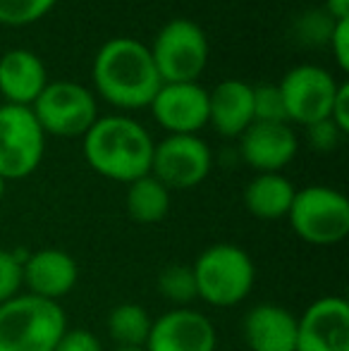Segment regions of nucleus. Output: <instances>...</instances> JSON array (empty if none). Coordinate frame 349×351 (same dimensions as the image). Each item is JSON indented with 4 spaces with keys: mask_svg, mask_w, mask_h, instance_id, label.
<instances>
[{
    "mask_svg": "<svg viewBox=\"0 0 349 351\" xmlns=\"http://www.w3.org/2000/svg\"><path fill=\"white\" fill-rule=\"evenodd\" d=\"M297 351H349V304L321 296L297 318Z\"/></svg>",
    "mask_w": 349,
    "mask_h": 351,
    "instance_id": "obj_11",
    "label": "nucleus"
},
{
    "mask_svg": "<svg viewBox=\"0 0 349 351\" xmlns=\"http://www.w3.org/2000/svg\"><path fill=\"white\" fill-rule=\"evenodd\" d=\"M82 139L88 167L106 180L130 184L151 172L156 141L151 139L149 130L132 117H98Z\"/></svg>",
    "mask_w": 349,
    "mask_h": 351,
    "instance_id": "obj_2",
    "label": "nucleus"
},
{
    "mask_svg": "<svg viewBox=\"0 0 349 351\" xmlns=\"http://www.w3.org/2000/svg\"><path fill=\"white\" fill-rule=\"evenodd\" d=\"M48 84L43 60L27 48H12L0 58V93L10 106L32 108Z\"/></svg>",
    "mask_w": 349,
    "mask_h": 351,
    "instance_id": "obj_18",
    "label": "nucleus"
},
{
    "mask_svg": "<svg viewBox=\"0 0 349 351\" xmlns=\"http://www.w3.org/2000/svg\"><path fill=\"white\" fill-rule=\"evenodd\" d=\"M218 335L208 315L194 308H173L151 323L144 351H215Z\"/></svg>",
    "mask_w": 349,
    "mask_h": 351,
    "instance_id": "obj_13",
    "label": "nucleus"
},
{
    "mask_svg": "<svg viewBox=\"0 0 349 351\" xmlns=\"http://www.w3.org/2000/svg\"><path fill=\"white\" fill-rule=\"evenodd\" d=\"M294 234L313 246H333L349 234V201L342 191L313 184L297 189L287 213Z\"/></svg>",
    "mask_w": 349,
    "mask_h": 351,
    "instance_id": "obj_5",
    "label": "nucleus"
},
{
    "mask_svg": "<svg viewBox=\"0 0 349 351\" xmlns=\"http://www.w3.org/2000/svg\"><path fill=\"white\" fill-rule=\"evenodd\" d=\"M323 12H326L333 22H345V19H349V0H326Z\"/></svg>",
    "mask_w": 349,
    "mask_h": 351,
    "instance_id": "obj_31",
    "label": "nucleus"
},
{
    "mask_svg": "<svg viewBox=\"0 0 349 351\" xmlns=\"http://www.w3.org/2000/svg\"><path fill=\"white\" fill-rule=\"evenodd\" d=\"M196 294L215 308H232L252 294L256 285V265L237 244H213L199 254L191 265Z\"/></svg>",
    "mask_w": 349,
    "mask_h": 351,
    "instance_id": "obj_4",
    "label": "nucleus"
},
{
    "mask_svg": "<svg viewBox=\"0 0 349 351\" xmlns=\"http://www.w3.org/2000/svg\"><path fill=\"white\" fill-rule=\"evenodd\" d=\"M22 261L12 251L0 249V304L22 294Z\"/></svg>",
    "mask_w": 349,
    "mask_h": 351,
    "instance_id": "obj_25",
    "label": "nucleus"
},
{
    "mask_svg": "<svg viewBox=\"0 0 349 351\" xmlns=\"http://www.w3.org/2000/svg\"><path fill=\"white\" fill-rule=\"evenodd\" d=\"M294 184L282 172H261L244 189V208L256 220H282L294 201Z\"/></svg>",
    "mask_w": 349,
    "mask_h": 351,
    "instance_id": "obj_19",
    "label": "nucleus"
},
{
    "mask_svg": "<svg viewBox=\"0 0 349 351\" xmlns=\"http://www.w3.org/2000/svg\"><path fill=\"white\" fill-rule=\"evenodd\" d=\"M163 84L196 82L208 65V38L191 19H170L149 46Z\"/></svg>",
    "mask_w": 349,
    "mask_h": 351,
    "instance_id": "obj_6",
    "label": "nucleus"
},
{
    "mask_svg": "<svg viewBox=\"0 0 349 351\" xmlns=\"http://www.w3.org/2000/svg\"><path fill=\"white\" fill-rule=\"evenodd\" d=\"M67 332V315L56 301L17 294L0 304V351H53Z\"/></svg>",
    "mask_w": 349,
    "mask_h": 351,
    "instance_id": "obj_3",
    "label": "nucleus"
},
{
    "mask_svg": "<svg viewBox=\"0 0 349 351\" xmlns=\"http://www.w3.org/2000/svg\"><path fill=\"white\" fill-rule=\"evenodd\" d=\"M254 122V86L242 79H225L208 91V125L220 136H242Z\"/></svg>",
    "mask_w": 349,
    "mask_h": 351,
    "instance_id": "obj_17",
    "label": "nucleus"
},
{
    "mask_svg": "<svg viewBox=\"0 0 349 351\" xmlns=\"http://www.w3.org/2000/svg\"><path fill=\"white\" fill-rule=\"evenodd\" d=\"M5 184H8V182L0 177V201H3V196H5Z\"/></svg>",
    "mask_w": 349,
    "mask_h": 351,
    "instance_id": "obj_32",
    "label": "nucleus"
},
{
    "mask_svg": "<svg viewBox=\"0 0 349 351\" xmlns=\"http://www.w3.org/2000/svg\"><path fill=\"white\" fill-rule=\"evenodd\" d=\"M80 280V265L62 249H38L22 261V287L27 294L46 301H60L75 289Z\"/></svg>",
    "mask_w": 349,
    "mask_h": 351,
    "instance_id": "obj_15",
    "label": "nucleus"
},
{
    "mask_svg": "<svg viewBox=\"0 0 349 351\" xmlns=\"http://www.w3.org/2000/svg\"><path fill=\"white\" fill-rule=\"evenodd\" d=\"M154 318L139 304H120L108 313V335L117 349H144Z\"/></svg>",
    "mask_w": 349,
    "mask_h": 351,
    "instance_id": "obj_21",
    "label": "nucleus"
},
{
    "mask_svg": "<svg viewBox=\"0 0 349 351\" xmlns=\"http://www.w3.org/2000/svg\"><path fill=\"white\" fill-rule=\"evenodd\" d=\"M278 86L282 93L285 110H287V122L309 127L330 117V108L340 82L326 67L306 62V65L292 67Z\"/></svg>",
    "mask_w": 349,
    "mask_h": 351,
    "instance_id": "obj_10",
    "label": "nucleus"
},
{
    "mask_svg": "<svg viewBox=\"0 0 349 351\" xmlns=\"http://www.w3.org/2000/svg\"><path fill=\"white\" fill-rule=\"evenodd\" d=\"M53 351H103L101 339L91 332V330H70L60 337V342L56 344Z\"/></svg>",
    "mask_w": 349,
    "mask_h": 351,
    "instance_id": "obj_28",
    "label": "nucleus"
},
{
    "mask_svg": "<svg viewBox=\"0 0 349 351\" xmlns=\"http://www.w3.org/2000/svg\"><path fill=\"white\" fill-rule=\"evenodd\" d=\"M333 48V56H335V62L342 72L349 70V19L345 22H335L333 24L330 38H328Z\"/></svg>",
    "mask_w": 349,
    "mask_h": 351,
    "instance_id": "obj_29",
    "label": "nucleus"
},
{
    "mask_svg": "<svg viewBox=\"0 0 349 351\" xmlns=\"http://www.w3.org/2000/svg\"><path fill=\"white\" fill-rule=\"evenodd\" d=\"M158 291L175 308H189L191 301L199 299L191 265H182V263L165 265L158 275Z\"/></svg>",
    "mask_w": 349,
    "mask_h": 351,
    "instance_id": "obj_22",
    "label": "nucleus"
},
{
    "mask_svg": "<svg viewBox=\"0 0 349 351\" xmlns=\"http://www.w3.org/2000/svg\"><path fill=\"white\" fill-rule=\"evenodd\" d=\"M149 108L168 134H196L208 125V88L199 82L163 84Z\"/></svg>",
    "mask_w": 349,
    "mask_h": 351,
    "instance_id": "obj_12",
    "label": "nucleus"
},
{
    "mask_svg": "<svg viewBox=\"0 0 349 351\" xmlns=\"http://www.w3.org/2000/svg\"><path fill=\"white\" fill-rule=\"evenodd\" d=\"M46 134L32 108L0 106V177L5 182L24 180L41 165Z\"/></svg>",
    "mask_w": 349,
    "mask_h": 351,
    "instance_id": "obj_8",
    "label": "nucleus"
},
{
    "mask_svg": "<svg viewBox=\"0 0 349 351\" xmlns=\"http://www.w3.org/2000/svg\"><path fill=\"white\" fill-rule=\"evenodd\" d=\"M58 0H0V24L5 27H27L43 19Z\"/></svg>",
    "mask_w": 349,
    "mask_h": 351,
    "instance_id": "obj_23",
    "label": "nucleus"
},
{
    "mask_svg": "<svg viewBox=\"0 0 349 351\" xmlns=\"http://www.w3.org/2000/svg\"><path fill=\"white\" fill-rule=\"evenodd\" d=\"M32 112L43 134L75 139L84 136L98 120V103L93 91L77 82H48Z\"/></svg>",
    "mask_w": 349,
    "mask_h": 351,
    "instance_id": "obj_7",
    "label": "nucleus"
},
{
    "mask_svg": "<svg viewBox=\"0 0 349 351\" xmlns=\"http://www.w3.org/2000/svg\"><path fill=\"white\" fill-rule=\"evenodd\" d=\"M213 153L196 134H168L154 146L151 172L168 189H191L208 177Z\"/></svg>",
    "mask_w": 349,
    "mask_h": 351,
    "instance_id": "obj_9",
    "label": "nucleus"
},
{
    "mask_svg": "<svg viewBox=\"0 0 349 351\" xmlns=\"http://www.w3.org/2000/svg\"><path fill=\"white\" fill-rule=\"evenodd\" d=\"M342 136H345V134H342V132L337 130L335 125H333L330 117H326V120H321V122H313V125L306 127L309 146H311L313 151H318V153L335 151V148L340 146Z\"/></svg>",
    "mask_w": 349,
    "mask_h": 351,
    "instance_id": "obj_27",
    "label": "nucleus"
},
{
    "mask_svg": "<svg viewBox=\"0 0 349 351\" xmlns=\"http://www.w3.org/2000/svg\"><path fill=\"white\" fill-rule=\"evenodd\" d=\"M249 351H297V315L280 304H256L242 320Z\"/></svg>",
    "mask_w": 349,
    "mask_h": 351,
    "instance_id": "obj_16",
    "label": "nucleus"
},
{
    "mask_svg": "<svg viewBox=\"0 0 349 351\" xmlns=\"http://www.w3.org/2000/svg\"><path fill=\"white\" fill-rule=\"evenodd\" d=\"M112 351H144V349H117V347H115Z\"/></svg>",
    "mask_w": 349,
    "mask_h": 351,
    "instance_id": "obj_33",
    "label": "nucleus"
},
{
    "mask_svg": "<svg viewBox=\"0 0 349 351\" xmlns=\"http://www.w3.org/2000/svg\"><path fill=\"white\" fill-rule=\"evenodd\" d=\"M299 151V139L287 122H252L239 136L242 160L252 170L280 172L294 160Z\"/></svg>",
    "mask_w": 349,
    "mask_h": 351,
    "instance_id": "obj_14",
    "label": "nucleus"
},
{
    "mask_svg": "<svg viewBox=\"0 0 349 351\" xmlns=\"http://www.w3.org/2000/svg\"><path fill=\"white\" fill-rule=\"evenodd\" d=\"M333 19L328 17L323 10H313V12H304L297 22V36L304 43H328L333 32Z\"/></svg>",
    "mask_w": 349,
    "mask_h": 351,
    "instance_id": "obj_26",
    "label": "nucleus"
},
{
    "mask_svg": "<svg viewBox=\"0 0 349 351\" xmlns=\"http://www.w3.org/2000/svg\"><path fill=\"white\" fill-rule=\"evenodd\" d=\"M254 122H287V110L278 84L254 86Z\"/></svg>",
    "mask_w": 349,
    "mask_h": 351,
    "instance_id": "obj_24",
    "label": "nucleus"
},
{
    "mask_svg": "<svg viewBox=\"0 0 349 351\" xmlns=\"http://www.w3.org/2000/svg\"><path fill=\"white\" fill-rule=\"evenodd\" d=\"M330 120L342 134L349 132V84L347 82H340V86H337L335 101H333V108H330Z\"/></svg>",
    "mask_w": 349,
    "mask_h": 351,
    "instance_id": "obj_30",
    "label": "nucleus"
},
{
    "mask_svg": "<svg viewBox=\"0 0 349 351\" xmlns=\"http://www.w3.org/2000/svg\"><path fill=\"white\" fill-rule=\"evenodd\" d=\"M127 213L139 225H156L170 213V189L154 175H144L127 184Z\"/></svg>",
    "mask_w": 349,
    "mask_h": 351,
    "instance_id": "obj_20",
    "label": "nucleus"
},
{
    "mask_svg": "<svg viewBox=\"0 0 349 351\" xmlns=\"http://www.w3.org/2000/svg\"><path fill=\"white\" fill-rule=\"evenodd\" d=\"M96 93L120 110L149 108L163 86L149 46L132 36H117L98 48L91 65Z\"/></svg>",
    "mask_w": 349,
    "mask_h": 351,
    "instance_id": "obj_1",
    "label": "nucleus"
}]
</instances>
